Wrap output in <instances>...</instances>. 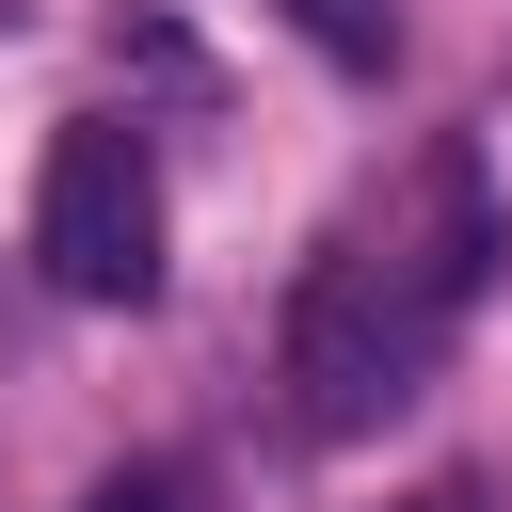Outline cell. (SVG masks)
Returning <instances> with one entry per match:
<instances>
[{
  "label": "cell",
  "instance_id": "277c9868",
  "mask_svg": "<svg viewBox=\"0 0 512 512\" xmlns=\"http://www.w3.org/2000/svg\"><path fill=\"white\" fill-rule=\"evenodd\" d=\"M80 512H192V480H176V464H128V480H96Z\"/></svg>",
  "mask_w": 512,
  "mask_h": 512
},
{
  "label": "cell",
  "instance_id": "6da1fadb",
  "mask_svg": "<svg viewBox=\"0 0 512 512\" xmlns=\"http://www.w3.org/2000/svg\"><path fill=\"white\" fill-rule=\"evenodd\" d=\"M480 272H496L480 144H416L384 192H352V208L320 224L304 288H288V432H304V448L384 432V416L448 368V336H464Z\"/></svg>",
  "mask_w": 512,
  "mask_h": 512
},
{
  "label": "cell",
  "instance_id": "5b68a950",
  "mask_svg": "<svg viewBox=\"0 0 512 512\" xmlns=\"http://www.w3.org/2000/svg\"><path fill=\"white\" fill-rule=\"evenodd\" d=\"M416 512H464V496H416Z\"/></svg>",
  "mask_w": 512,
  "mask_h": 512
},
{
  "label": "cell",
  "instance_id": "7a4b0ae2",
  "mask_svg": "<svg viewBox=\"0 0 512 512\" xmlns=\"http://www.w3.org/2000/svg\"><path fill=\"white\" fill-rule=\"evenodd\" d=\"M32 256H48L64 304H144V288H160V160H144L128 112H80V128L48 144V176H32Z\"/></svg>",
  "mask_w": 512,
  "mask_h": 512
},
{
  "label": "cell",
  "instance_id": "3957f363",
  "mask_svg": "<svg viewBox=\"0 0 512 512\" xmlns=\"http://www.w3.org/2000/svg\"><path fill=\"white\" fill-rule=\"evenodd\" d=\"M288 16H304L320 64H384V48H400V0H288Z\"/></svg>",
  "mask_w": 512,
  "mask_h": 512
}]
</instances>
